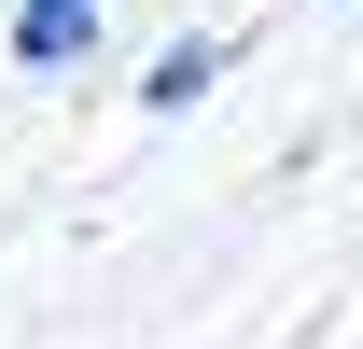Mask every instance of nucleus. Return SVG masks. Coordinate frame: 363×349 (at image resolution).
I'll list each match as a JSON object with an SVG mask.
<instances>
[{"mask_svg":"<svg viewBox=\"0 0 363 349\" xmlns=\"http://www.w3.org/2000/svg\"><path fill=\"white\" fill-rule=\"evenodd\" d=\"M98 28H112V0H14V70H84L98 56Z\"/></svg>","mask_w":363,"mask_h":349,"instance_id":"1","label":"nucleus"},{"mask_svg":"<svg viewBox=\"0 0 363 349\" xmlns=\"http://www.w3.org/2000/svg\"><path fill=\"white\" fill-rule=\"evenodd\" d=\"M224 56H238V43H210V28H196V43H168L154 70H140V112H196V98L224 84Z\"/></svg>","mask_w":363,"mask_h":349,"instance_id":"2","label":"nucleus"},{"mask_svg":"<svg viewBox=\"0 0 363 349\" xmlns=\"http://www.w3.org/2000/svg\"><path fill=\"white\" fill-rule=\"evenodd\" d=\"M321 14H350V0H321Z\"/></svg>","mask_w":363,"mask_h":349,"instance_id":"3","label":"nucleus"}]
</instances>
